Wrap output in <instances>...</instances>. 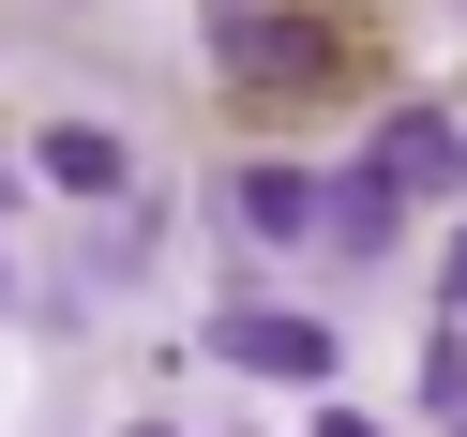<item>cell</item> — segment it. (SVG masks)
<instances>
[{
	"label": "cell",
	"instance_id": "cell-2",
	"mask_svg": "<svg viewBox=\"0 0 467 437\" xmlns=\"http://www.w3.org/2000/svg\"><path fill=\"white\" fill-rule=\"evenodd\" d=\"M212 31H226V76H256V91H302V76H317V31H302V16H256V0H226Z\"/></svg>",
	"mask_w": 467,
	"mask_h": 437
},
{
	"label": "cell",
	"instance_id": "cell-7",
	"mask_svg": "<svg viewBox=\"0 0 467 437\" xmlns=\"http://www.w3.org/2000/svg\"><path fill=\"white\" fill-rule=\"evenodd\" d=\"M422 407H452V422H467V317L422 347Z\"/></svg>",
	"mask_w": 467,
	"mask_h": 437
},
{
	"label": "cell",
	"instance_id": "cell-4",
	"mask_svg": "<svg viewBox=\"0 0 467 437\" xmlns=\"http://www.w3.org/2000/svg\"><path fill=\"white\" fill-rule=\"evenodd\" d=\"M377 166H392L407 196H467V136L437 121V106H392V121H377Z\"/></svg>",
	"mask_w": 467,
	"mask_h": 437
},
{
	"label": "cell",
	"instance_id": "cell-1",
	"mask_svg": "<svg viewBox=\"0 0 467 437\" xmlns=\"http://www.w3.org/2000/svg\"><path fill=\"white\" fill-rule=\"evenodd\" d=\"M226 362L242 377H286V392H332V332H317V317H226Z\"/></svg>",
	"mask_w": 467,
	"mask_h": 437
},
{
	"label": "cell",
	"instance_id": "cell-5",
	"mask_svg": "<svg viewBox=\"0 0 467 437\" xmlns=\"http://www.w3.org/2000/svg\"><path fill=\"white\" fill-rule=\"evenodd\" d=\"M392 212H407V182H392V166L362 151V166L332 182V242H347V256H392Z\"/></svg>",
	"mask_w": 467,
	"mask_h": 437
},
{
	"label": "cell",
	"instance_id": "cell-9",
	"mask_svg": "<svg viewBox=\"0 0 467 437\" xmlns=\"http://www.w3.org/2000/svg\"><path fill=\"white\" fill-rule=\"evenodd\" d=\"M437 286H452V317H467V226H452V272H437Z\"/></svg>",
	"mask_w": 467,
	"mask_h": 437
},
{
	"label": "cell",
	"instance_id": "cell-6",
	"mask_svg": "<svg viewBox=\"0 0 467 437\" xmlns=\"http://www.w3.org/2000/svg\"><path fill=\"white\" fill-rule=\"evenodd\" d=\"M46 182H61V196H121V136H106V121H61V136H46Z\"/></svg>",
	"mask_w": 467,
	"mask_h": 437
},
{
	"label": "cell",
	"instance_id": "cell-10",
	"mask_svg": "<svg viewBox=\"0 0 467 437\" xmlns=\"http://www.w3.org/2000/svg\"><path fill=\"white\" fill-rule=\"evenodd\" d=\"M136 437H166V422H136Z\"/></svg>",
	"mask_w": 467,
	"mask_h": 437
},
{
	"label": "cell",
	"instance_id": "cell-8",
	"mask_svg": "<svg viewBox=\"0 0 467 437\" xmlns=\"http://www.w3.org/2000/svg\"><path fill=\"white\" fill-rule=\"evenodd\" d=\"M317 437H377V422H362V407H347V392H332V407H317Z\"/></svg>",
	"mask_w": 467,
	"mask_h": 437
},
{
	"label": "cell",
	"instance_id": "cell-3",
	"mask_svg": "<svg viewBox=\"0 0 467 437\" xmlns=\"http://www.w3.org/2000/svg\"><path fill=\"white\" fill-rule=\"evenodd\" d=\"M226 212H242L256 242H332V182H302V166H242Z\"/></svg>",
	"mask_w": 467,
	"mask_h": 437
}]
</instances>
